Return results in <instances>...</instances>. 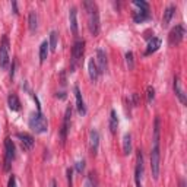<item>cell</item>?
Returning a JSON list of instances; mask_svg holds the SVG:
<instances>
[{"instance_id":"cell-1","label":"cell","mask_w":187,"mask_h":187,"mask_svg":"<svg viewBox=\"0 0 187 187\" xmlns=\"http://www.w3.org/2000/svg\"><path fill=\"white\" fill-rule=\"evenodd\" d=\"M83 6L86 9V15H88V28H89L91 35L97 37L99 34V12L95 2L92 0H85Z\"/></svg>"},{"instance_id":"cell-2","label":"cell","mask_w":187,"mask_h":187,"mask_svg":"<svg viewBox=\"0 0 187 187\" xmlns=\"http://www.w3.org/2000/svg\"><path fill=\"white\" fill-rule=\"evenodd\" d=\"M29 129L37 133V135H42L48 130V122H47V117L41 111H37V113H32L31 117H29Z\"/></svg>"},{"instance_id":"cell-3","label":"cell","mask_w":187,"mask_h":187,"mask_svg":"<svg viewBox=\"0 0 187 187\" xmlns=\"http://www.w3.org/2000/svg\"><path fill=\"white\" fill-rule=\"evenodd\" d=\"M159 168H161V151H159V145H154L151 151V171L155 180H158L159 177Z\"/></svg>"},{"instance_id":"cell-4","label":"cell","mask_w":187,"mask_h":187,"mask_svg":"<svg viewBox=\"0 0 187 187\" xmlns=\"http://www.w3.org/2000/svg\"><path fill=\"white\" fill-rule=\"evenodd\" d=\"M10 63V56H9V38L8 35H3L2 42H0V69L6 70Z\"/></svg>"},{"instance_id":"cell-5","label":"cell","mask_w":187,"mask_h":187,"mask_svg":"<svg viewBox=\"0 0 187 187\" xmlns=\"http://www.w3.org/2000/svg\"><path fill=\"white\" fill-rule=\"evenodd\" d=\"M5 167L3 170L5 171H10V165H12V161L15 159V145L12 142L10 138L5 139Z\"/></svg>"},{"instance_id":"cell-6","label":"cell","mask_w":187,"mask_h":187,"mask_svg":"<svg viewBox=\"0 0 187 187\" xmlns=\"http://www.w3.org/2000/svg\"><path fill=\"white\" fill-rule=\"evenodd\" d=\"M184 35H186L184 25L183 24L175 25V26L171 29L170 35H168V42H170V45H179L180 42L184 40Z\"/></svg>"},{"instance_id":"cell-7","label":"cell","mask_w":187,"mask_h":187,"mask_svg":"<svg viewBox=\"0 0 187 187\" xmlns=\"http://www.w3.org/2000/svg\"><path fill=\"white\" fill-rule=\"evenodd\" d=\"M83 51H85V41L76 40L73 44V48H72V67H70V72H73L75 66L81 62L82 56H83Z\"/></svg>"},{"instance_id":"cell-8","label":"cell","mask_w":187,"mask_h":187,"mask_svg":"<svg viewBox=\"0 0 187 187\" xmlns=\"http://www.w3.org/2000/svg\"><path fill=\"white\" fill-rule=\"evenodd\" d=\"M70 120H72V107H67L65 111V119H63V124H62V129H60V140H62V145L66 143V139H67V133L70 130Z\"/></svg>"},{"instance_id":"cell-9","label":"cell","mask_w":187,"mask_h":187,"mask_svg":"<svg viewBox=\"0 0 187 187\" xmlns=\"http://www.w3.org/2000/svg\"><path fill=\"white\" fill-rule=\"evenodd\" d=\"M142 174H143V154L139 149L138 154H136V170H135L136 187H142Z\"/></svg>"},{"instance_id":"cell-10","label":"cell","mask_w":187,"mask_h":187,"mask_svg":"<svg viewBox=\"0 0 187 187\" xmlns=\"http://www.w3.org/2000/svg\"><path fill=\"white\" fill-rule=\"evenodd\" d=\"M89 149H91V154L94 156L98 154V149H99V133H98L97 129H92L89 132Z\"/></svg>"},{"instance_id":"cell-11","label":"cell","mask_w":187,"mask_h":187,"mask_svg":"<svg viewBox=\"0 0 187 187\" xmlns=\"http://www.w3.org/2000/svg\"><path fill=\"white\" fill-rule=\"evenodd\" d=\"M174 92H175L177 98L180 99V102L186 105V104H187V97H186V92H184V89H183V86H181V81H180L179 75H175V76H174Z\"/></svg>"},{"instance_id":"cell-12","label":"cell","mask_w":187,"mask_h":187,"mask_svg":"<svg viewBox=\"0 0 187 187\" xmlns=\"http://www.w3.org/2000/svg\"><path fill=\"white\" fill-rule=\"evenodd\" d=\"M16 138L21 140V145H22L24 151H31L34 148L35 140H34V138L31 135H28V133H16Z\"/></svg>"},{"instance_id":"cell-13","label":"cell","mask_w":187,"mask_h":187,"mask_svg":"<svg viewBox=\"0 0 187 187\" xmlns=\"http://www.w3.org/2000/svg\"><path fill=\"white\" fill-rule=\"evenodd\" d=\"M95 63H97L98 72L99 73H104L107 70V54L102 48L97 50V58H95Z\"/></svg>"},{"instance_id":"cell-14","label":"cell","mask_w":187,"mask_h":187,"mask_svg":"<svg viewBox=\"0 0 187 187\" xmlns=\"http://www.w3.org/2000/svg\"><path fill=\"white\" fill-rule=\"evenodd\" d=\"M73 92H75V98H76V108H78V113L81 115H85L86 114V107H85V102H83V98H82V92L79 89L78 85L73 86Z\"/></svg>"},{"instance_id":"cell-15","label":"cell","mask_w":187,"mask_h":187,"mask_svg":"<svg viewBox=\"0 0 187 187\" xmlns=\"http://www.w3.org/2000/svg\"><path fill=\"white\" fill-rule=\"evenodd\" d=\"M69 22H70V31L73 35H78V31H79V25H78V9L70 8L69 9Z\"/></svg>"},{"instance_id":"cell-16","label":"cell","mask_w":187,"mask_h":187,"mask_svg":"<svg viewBox=\"0 0 187 187\" xmlns=\"http://www.w3.org/2000/svg\"><path fill=\"white\" fill-rule=\"evenodd\" d=\"M175 6L174 5H170L168 8L164 10V16H162V26L164 28H167L168 25H170L171 19H172V16H174V13H175Z\"/></svg>"},{"instance_id":"cell-17","label":"cell","mask_w":187,"mask_h":187,"mask_svg":"<svg viewBox=\"0 0 187 187\" xmlns=\"http://www.w3.org/2000/svg\"><path fill=\"white\" fill-rule=\"evenodd\" d=\"M88 72H89V78L92 82L98 81V76H99V72H98L97 63H95V58H89L88 62Z\"/></svg>"},{"instance_id":"cell-18","label":"cell","mask_w":187,"mask_h":187,"mask_svg":"<svg viewBox=\"0 0 187 187\" xmlns=\"http://www.w3.org/2000/svg\"><path fill=\"white\" fill-rule=\"evenodd\" d=\"M8 105L9 108L12 110V111H19L21 110V101H19V98H18L16 94H9L8 97Z\"/></svg>"},{"instance_id":"cell-19","label":"cell","mask_w":187,"mask_h":187,"mask_svg":"<svg viewBox=\"0 0 187 187\" xmlns=\"http://www.w3.org/2000/svg\"><path fill=\"white\" fill-rule=\"evenodd\" d=\"M159 47H161V38H158V37L152 38V40L149 41V44H148V48H146V51H145V56H151V54L155 53Z\"/></svg>"},{"instance_id":"cell-20","label":"cell","mask_w":187,"mask_h":187,"mask_svg":"<svg viewBox=\"0 0 187 187\" xmlns=\"http://www.w3.org/2000/svg\"><path fill=\"white\" fill-rule=\"evenodd\" d=\"M28 26H29V31H31V32H35L37 28H38V16H37L35 10H31V12H29V16H28Z\"/></svg>"},{"instance_id":"cell-21","label":"cell","mask_w":187,"mask_h":187,"mask_svg":"<svg viewBox=\"0 0 187 187\" xmlns=\"http://www.w3.org/2000/svg\"><path fill=\"white\" fill-rule=\"evenodd\" d=\"M149 18H151L149 10H138V12H135V15H133V21H135L136 24H142L143 21H148Z\"/></svg>"},{"instance_id":"cell-22","label":"cell","mask_w":187,"mask_h":187,"mask_svg":"<svg viewBox=\"0 0 187 187\" xmlns=\"http://www.w3.org/2000/svg\"><path fill=\"white\" fill-rule=\"evenodd\" d=\"M50 47H48V41H42L40 45V63H44L48 57Z\"/></svg>"},{"instance_id":"cell-23","label":"cell","mask_w":187,"mask_h":187,"mask_svg":"<svg viewBox=\"0 0 187 187\" xmlns=\"http://www.w3.org/2000/svg\"><path fill=\"white\" fill-rule=\"evenodd\" d=\"M130 152H132V135L126 133L123 136V154L129 155Z\"/></svg>"},{"instance_id":"cell-24","label":"cell","mask_w":187,"mask_h":187,"mask_svg":"<svg viewBox=\"0 0 187 187\" xmlns=\"http://www.w3.org/2000/svg\"><path fill=\"white\" fill-rule=\"evenodd\" d=\"M117 129H119V119H117V113L115 110H111L110 113V130L111 133H117Z\"/></svg>"},{"instance_id":"cell-25","label":"cell","mask_w":187,"mask_h":187,"mask_svg":"<svg viewBox=\"0 0 187 187\" xmlns=\"http://www.w3.org/2000/svg\"><path fill=\"white\" fill-rule=\"evenodd\" d=\"M159 135H161V120L159 117L155 119V126H154V145H159Z\"/></svg>"},{"instance_id":"cell-26","label":"cell","mask_w":187,"mask_h":187,"mask_svg":"<svg viewBox=\"0 0 187 187\" xmlns=\"http://www.w3.org/2000/svg\"><path fill=\"white\" fill-rule=\"evenodd\" d=\"M57 42H58V32H57V31H51V32H50V40H48L50 51H53V53L56 51Z\"/></svg>"},{"instance_id":"cell-27","label":"cell","mask_w":187,"mask_h":187,"mask_svg":"<svg viewBox=\"0 0 187 187\" xmlns=\"http://www.w3.org/2000/svg\"><path fill=\"white\" fill-rule=\"evenodd\" d=\"M85 187H98V179L97 174L94 171H91L86 177V181H85Z\"/></svg>"},{"instance_id":"cell-28","label":"cell","mask_w":187,"mask_h":187,"mask_svg":"<svg viewBox=\"0 0 187 187\" xmlns=\"http://www.w3.org/2000/svg\"><path fill=\"white\" fill-rule=\"evenodd\" d=\"M126 65L129 67V70H133L135 69V56L132 51H127L126 53Z\"/></svg>"},{"instance_id":"cell-29","label":"cell","mask_w":187,"mask_h":187,"mask_svg":"<svg viewBox=\"0 0 187 187\" xmlns=\"http://www.w3.org/2000/svg\"><path fill=\"white\" fill-rule=\"evenodd\" d=\"M133 5H135V6H138L140 10H149V3L143 2V0H135V2H133Z\"/></svg>"},{"instance_id":"cell-30","label":"cell","mask_w":187,"mask_h":187,"mask_svg":"<svg viewBox=\"0 0 187 187\" xmlns=\"http://www.w3.org/2000/svg\"><path fill=\"white\" fill-rule=\"evenodd\" d=\"M146 97H148V104H151L152 101H154V98H155V89H154V86H148L146 88Z\"/></svg>"},{"instance_id":"cell-31","label":"cell","mask_w":187,"mask_h":187,"mask_svg":"<svg viewBox=\"0 0 187 187\" xmlns=\"http://www.w3.org/2000/svg\"><path fill=\"white\" fill-rule=\"evenodd\" d=\"M66 175H67V187H72L73 186V170L67 168L66 170Z\"/></svg>"},{"instance_id":"cell-32","label":"cell","mask_w":187,"mask_h":187,"mask_svg":"<svg viewBox=\"0 0 187 187\" xmlns=\"http://www.w3.org/2000/svg\"><path fill=\"white\" fill-rule=\"evenodd\" d=\"M83 170H85V161H83V159H82V161H78V162H76V171H78L79 174H82Z\"/></svg>"},{"instance_id":"cell-33","label":"cell","mask_w":187,"mask_h":187,"mask_svg":"<svg viewBox=\"0 0 187 187\" xmlns=\"http://www.w3.org/2000/svg\"><path fill=\"white\" fill-rule=\"evenodd\" d=\"M130 101H132V104L135 107H138L139 105V94H132V97H130Z\"/></svg>"},{"instance_id":"cell-34","label":"cell","mask_w":187,"mask_h":187,"mask_svg":"<svg viewBox=\"0 0 187 187\" xmlns=\"http://www.w3.org/2000/svg\"><path fill=\"white\" fill-rule=\"evenodd\" d=\"M9 187H16V179H15V175H12L9 179Z\"/></svg>"},{"instance_id":"cell-35","label":"cell","mask_w":187,"mask_h":187,"mask_svg":"<svg viewBox=\"0 0 187 187\" xmlns=\"http://www.w3.org/2000/svg\"><path fill=\"white\" fill-rule=\"evenodd\" d=\"M12 8H13V13H15V15H18L19 12H18V3H16V2H12Z\"/></svg>"},{"instance_id":"cell-36","label":"cell","mask_w":187,"mask_h":187,"mask_svg":"<svg viewBox=\"0 0 187 187\" xmlns=\"http://www.w3.org/2000/svg\"><path fill=\"white\" fill-rule=\"evenodd\" d=\"M51 187H57V181H56V180H51Z\"/></svg>"}]
</instances>
